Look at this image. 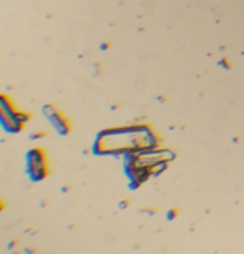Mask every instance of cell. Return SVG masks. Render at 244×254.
I'll use <instances>...</instances> for the list:
<instances>
[{"mask_svg": "<svg viewBox=\"0 0 244 254\" xmlns=\"http://www.w3.org/2000/svg\"><path fill=\"white\" fill-rule=\"evenodd\" d=\"M30 118H32L30 113L15 108L9 95L0 93V127L7 133H10V135L20 133L25 128V125L30 122Z\"/></svg>", "mask_w": 244, "mask_h": 254, "instance_id": "7a4b0ae2", "label": "cell"}, {"mask_svg": "<svg viewBox=\"0 0 244 254\" xmlns=\"http://www.w3.org/2000/svg\"><path fill=\"white\" fill-rule=\"evenodd\" d=\"M42 113L48 123L52 125V128L55 130L60 136H67L70 131H72V125H70V120L63 113L60 111V108H57L53 103H46L42 107Z\"/></svg>", "mask_w": 244, "mask_h": 254, "instance_id": "277c9868", "label": "cell"}, {"mask_svg": "<svg viewBox=\"0 0 244 254\" xmlns=\"http://www.w3.org/2000/svg\"><path fill=\"white\" fill-rule=\"evenodd\" d=\"M221 66H224V68H231V62L229 60H223L221 62Z\"/></svg>", "mask_w": 244, "mask_h": 254, "instance_id": "8992f818", "label": "cell"}, {"mask_svg": "<svg viewBox=\"0 0 244 254\" xmlns=\"http://www.w3.org/2000/svg\"><path fill=\"white\" fill-rule=\"evenodd\" d=\"M3 208H5V205H3V201H2V199H0V213H2V211H3Z\"/></svg>", "mask_w": 244, "mask_h": 254, "instance_id": "52a82bcc", "label": "cell"}, {"mask_svg": "<svg viewBox=\"0 0 244 254\" xmlns=\"http://www.w3.org/2000/svg\"><path fill=\"white\" fill-rule=\"evenodd\" d=\"M42 136H46V133L45 131H38V133H32L30 135V140H40Z\"/></svg>", "mask_w": 244, "mask_h": 254, "instance_id": "5b68a950", "label": "cell"}, {"mask_svg": "<svg viewBox=\"0 0 244 254\" xmlns=\"http://www.w3.org/2000/svg\"><path fill=\"white\" fill-rule=\"evenodd\" d=\"M154 146L151 135L146 128H118L98 133L93 144L96 155H118L130 151H148Z\"/></svg>", "mask_w": 244, "mask_h": 254, "instance_id": "6da1fadb", "label": "cell"}, {"mask_svg": "<svg viewBox=\"0 0 244 254\" xmlns=\"http://www.w3.org/2000/svg\"><path fill=\"white\" fill-rule=\"evenodd\" d=\"M25 173L30 181L38 183L48 176V159L44 148H32L25 155Z\"/></svg>", "mask_w": 244, "mask_h": 254, "instance_id": "3957f363", "label": "cell"}]
</instances>
